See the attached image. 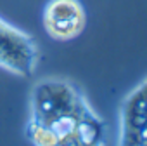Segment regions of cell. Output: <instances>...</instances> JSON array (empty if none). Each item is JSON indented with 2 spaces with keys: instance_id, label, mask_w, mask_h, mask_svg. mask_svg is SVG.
I'll list each match as a JSON object with an SVG mask.
<instances>
[{
  "instance_id": "6da1fadb",
  "label": "cell",
  "mask_w": 147,
  "mask_h": 146,
  "mask_svg": "<svg viewBox=\"0 0 147 146\" xmlns=\"http://www.w3.org/2000/svg\"><path fill=\"white\" fill-rule=\"evenodd\" d=\"M119 146H147V78L121 103Z\"/></svg>"
},
{
  "instance_id": "7a4b0ae2",
  "label": "cell",
  "mask_w": 147,
  "mask_h": 146,
  "mask_svg": "<svg viewBox=\"0 0 147 146\" xmlns=\"http://www.w3.org/2000/svg\"><path fill=\"white\" fill-rule=\"evenodd\" d=\"M45 28L57 40L78 37L85 28V11L78 0H50L45 7Z\"/></svg>"
}]
</instances>
